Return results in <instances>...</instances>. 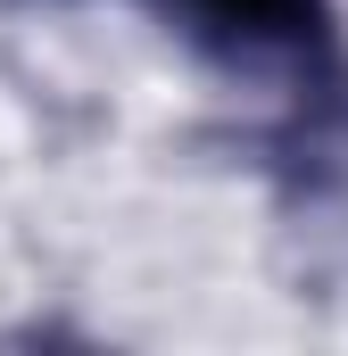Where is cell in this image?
<instances>
[{"mask_svg": "<svg viewBox=\"0 0 348 356\" xmlns=\"http://www.w3.org/2000/svg\"><path fill=\"white\" fill-rule=\"evenodd\" d=\"M182 17L199 33H216L224 50H307V42H324L315 0H182Z\"/></svg>", "mask_w": 348, "mask_h": 356, "instance_id": "6da1fadb", "label": "cell"}]
</instances>
